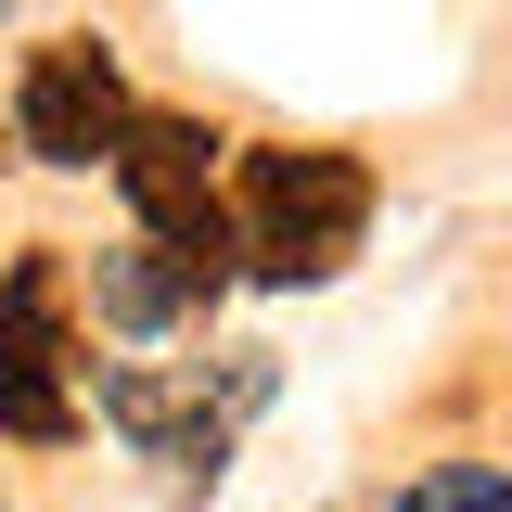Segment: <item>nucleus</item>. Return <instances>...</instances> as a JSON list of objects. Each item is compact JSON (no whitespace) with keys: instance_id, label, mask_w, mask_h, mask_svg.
<instances>
[{"instance_id":"obj_1","label":"nucleus","mask_w":512,"mask_h":512,"mask_svg":"<svg viewBox=\"0 0 512 512\" xmlns=\"http://www.w3.org/2000/svg\"><path fill=\"white\" fill-rule=\"evenodd\" d=\"M231 231H244L256 282H333L359 231H372V167L359 154H320V141H256L231 167Z\"/></svg>"},{"instance_id":"obj_2","label":"nucleus","mask_w":512,"mask_h":512,"mask_svg":"<svg viewBox=\"0 0 512 512\" xmlns=\"http://www.w3.org/2000/svg\"><path fill=\"white\" fill-rule=\"evenodd\" d=\"M116 192H128V218H141V244H167L205 295L244 269L231 192H218V141H205L192 116H128V141H116Z\"/></svg>"},{"instance_id":"obj_3","label":"nucleus","mask_w":512,"mask_h":512,"mask_svg":"<svg viewBox=\"0 0 512 512\" xmlns=\"http://www.w3.org/2000/svg\"><path fill=\"white\" fill-rule=\"evenodd\" d=\"M256 397H269V359L244 346V359H218V384L205 372H103V423H116L167 487H218Z\"/></svg>"},{"instance_id":"obj_4","label":"nucleus","mask_w":512,"mask_h":512,"mask_svg":"<svg viewBox=\"0 0 512 512\" xmlns=\"http://www.w3.org/2000/svg\"><path fill=\"white\" fill-rule=\"evenodd\" d=\"M13 141L39 167H116L128 141V77L103 39H39L26 77H13Z\"/></svg>"},{"instance_id":"obj_5","label":"nucleus","mask_w":512,"mask_h":512,"mask_svg":"<svg viewBox=\"0 0 512 512\" xmlns=\"http://www.w3.org/2000/svg\"><path fill=\"white\" fill-rule=\"evenodd\" d=\"M77 423H90V410H77V359H64V269L26 256V269L0 282V436L64 448Z\"/></svg>"},{"instance_id":"obj_6","label":"nucleus","mask_w":512,"mask_h":512,"mask_svg":"<svg viewBox=\"0 0 512 512\" xmlns=\"http://www.w3.org/2000/svg\"><path fill=\"white\" fill-rule=\"evenodd\" d=\"M90 308L116 320V333H180V320H192V308H218V295H205V282H192L167 244H116L103 269H90Z\"/></svg>"},{"instance_id":"obj_7","label":"nucleus","mask_w":512,"mask_h":512,"mask_svg":"<svg viewBox=\"0 0 512 512\" xmlns=\"http://www.w3.org/2000/svg\"><path fill=\"white\" fill-rule=\"evenodd\" d=\"M397 512H512V474L500 461H436V474H410Z\"/></svg>"}]
</instances>
